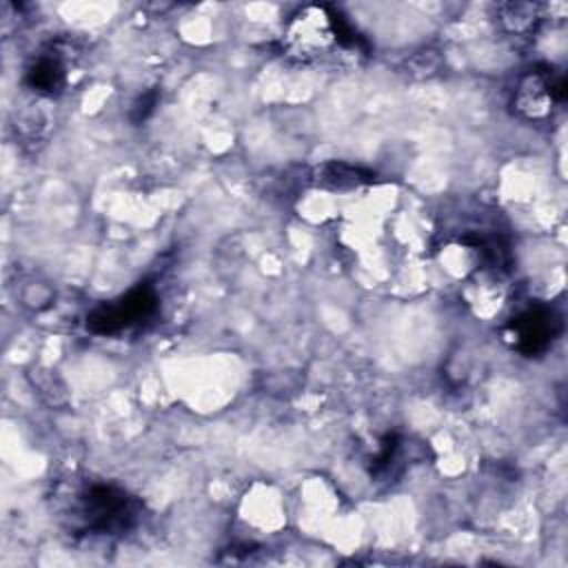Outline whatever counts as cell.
Returning <instances> with one entry per match:
<instances>
[{
    "label": "cell",
    "instance_id": "cell-5",
    "mask_svg": "<svg viewBox=\"0 0 568 568\" xmlns=\"http://www.w3.org/2000/svg\"><path fill=\"white\" fill-rule=\"evenodd\" d=\"M561 322L552 308L535 306L526 308L510 322V337L524 355H537L550 346L555 335L559 333Z\"/></svg>",
    "mask_w": 568,
    "mask_h": 568
},
{
    "label": "cell",
    "instance_id": "cell-3",
    "mask_svg": "<svg viewBox=\"0 0 568 568\" xmlns=\"http://www.w3.org/2000/svg\"><path fill=\"white\" fill-rule=\"evenodd\" d=\"M564 98V75L548 67H535L517 80L513 91V106L528 122H546L552 118Z\"/></svg>",
    "mask_w": 568,
    "mask_h": 568
},
{
    "label": "cell",
    "instance_id": "cell-2",
    "mask_svg": "<svg viewBox=\"0 0 568 568\" xmlns=\"http://www.w3.org/2000/svg\"><path fill=\"white\" fill-rule=\"evenodd\" d=\"M80 517L89 532H122L135 524L138 501L122 488L95 484L80 497Z\"/></svg>",
    "mask_w": 568,
    "mask_h": 568
},
{
    "label": "cell",
    "instance_id": "cell-4",
    "mask_svg": "<svg viewBox=\"0 0 568 568\" xmlns=\"http://www.w3.org/2000/svg\"><path fill=\"white\" fill-rule=\"evenodd\" d=\"M158 308V295L151 284H138L126 295L100 304L95 311L89 313L87 326L91 333L98 335H115L135 324L149 320Z\"/></svg>",
    "mask_w": 568,
    "mask_h": 568
},
{
    "label": "cell",
    "instance_id": "cell-7",
    "mask_svg": "<svg viewBox=\"0 0 568 568\" xmlns=\"http://www.w3.org/2000/svg\"><path fill=\"white\" fill-rule=\"evenodd\" d=\"M371 180H373V173L364 171L362 166H353V164H344V162L322 164L317 169V178H315L317 184L335 189V191H348V189H355Z\"/></svg>",
    "mask_w": 568,
    "mask_h": 568
},
{
    "label": "cell",
    "instance_id": "cell-6",
    "mask_svg": "<svg viewBox=\"0 0 568 568\" xmlns=\"http://www.w3.org/2000/svg\"><path fill=\"white\" fill-rule=\"evenodd\" d=\"M67 82V64L58 49L44 51L27 69V84L42 95H55Z\"/></svg>",
    "mask_w": 568,
    "mask_h": 568
},
{
    "label": "cell",
    "instance_id": "cell-8",
    "mask_svg": "<svg viewBox=\"0 0 568 568\" xmlns=\"http://www.w3.org/2000/svg\"><path fill=\"white\" fill-rule=\"evenodd\" d=\"M501 20L510 33L524 36L535 29L539 16L535 4H506L501 11Z\"/></svg>",
    "mask_w": 568,
    "mask_h": 568
},
{
    "label": "cell",
    "instance_id": "cell-1",
    "mask_svg": "<svg viewBox=\"0 0 568 568\" xmlns=\"http://www.w3.org/2000/svg\"><path fill=\"white\" fill-rule=\"evenodd\" d=\"M282 47L297 62H317L333 55V51H357L362 40L331 7L308 4L297 9L286 22Z\"/></svg>",
    "mask_w": 568,
    "mask_h": 568
}]
</instances>
